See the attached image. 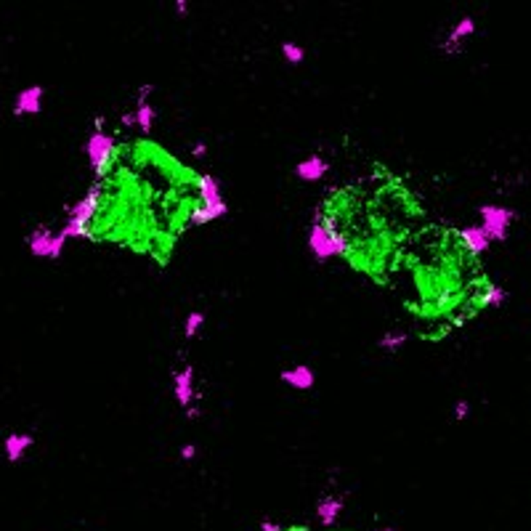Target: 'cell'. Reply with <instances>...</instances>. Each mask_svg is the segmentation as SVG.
Here are the masks:
<instances>
[{
  "label": "cell",
  "mask_w": 531,
  "mask_h": 531,
  "mask_svg": "<svg viewBox=\"0 0 531 531\" xmlns=\"http://www.w3.org/2000/svg\"><path fill=\"white\" fill-rule=\"evenodd\" d=\"M104 205V189L102 184H93L86 194L69 205L64 226L59 229L64 234V240H93V221L99 215V210Z\"/></svg>",
  "instance_id": "cell-1"
},
{
  "label": "cell",
  "mask_w": 531,
  "mask_h": 531,
  "mask_svg": "<svg viewBox=\"0 0 531 531\" xmlns=\"http://www.w3.org/2000/svg\"><path fill=\"white\" fill-rule=\"evenodd\" d=\"M309 250L316 260H329V258H340L348 253V242L338 231L335 221L329 215H322L319 210L309 226Z\"/></svg>",
  "instance_id": "cell-2"
},
{
  "label": "cell",
  "mask_w": 531,
  "mask_h": 531,
  "mask_svg": "<svg viewBox=\"0 0 531 531\" xmlns=\"http://www.w3.org/2000/svg\"><path fill=\"white\" fill-rule=\"evenodd\" d=\"M117 155V141L106 131H93L86 141V157L90 171L96 173V178H104V173L109 171L112 160Z\"/></svg>",
  "instance_id": "cell-3"
},
{
  "label": "cell",
  "mask_w": 531,
  "mask_h": 531,
  "mask_svg": "<svg viewBox=\"0 0 531 531\" xmlns=\"http://www.w3.org/2000/svg\"><path fill=\"white\" fill-rule=\"evenodd\" d=\"M479 215H481V229L486 231V237L492 242H505L508 234H510V226L515 221V213L513 207L508 205H497V202H489V205H481L479 207Z\"/></svg>",
  "instance_id": "cell-4"
},
{
  "label": "cell",
  "mask_w": 531,
  "mask_h": 531,
  "mask_svg": "<svg viewBox=\"0 0 531 531\" xmlns=\"http://www.w3.org/2000/svg\"><path fill=\"white\" fill-rule=\"evenodd\" d=\"M27 247H30L32 255L56 260V258H61V253H64L67 240H64L61 231H53L48 226H37L32 234L27 237Z\"/></svg>",
  "instance_id": "cell-5"
},
{
  "label": "cell",
  "mask_w": 531,
  "mask_h": 531,
  "mask_svg": "<svg viewBox=\"0 0 531 531\" xmlns=\"http://www.w3.org/2000/svg\"><path fill=\"white\" fill-rule=\"evenodd\" d=\"M43 96H46V88L43 86H27L21 88L14 99V115L17 117H35L43 112Z\"/></svg>",
  "instance_id": "cell-6"
},
{
  "label": "cell",
  "mask_w": 531,
  "mask_h": 531,
  "mask_svg": "<svg viewBox=\"0 0 531 531\" xmlns=\"http://www.w3.org/2000/svg\"><path fill=\"white\" fill-rule=\"evenodd\" d=\"M470 35H476V19L473 17H463L460 21L452 24V30L446 35V40L441 43V51L446 56H457L460 48H463V40H467Z\"/></svg>",
  "instance_id": "cell-7"
},
{
  "label": "cell",
  "mask_w": 531,
  "mask_h": 531,
  "mask_svg": "<svg viewBox=\"0 0 531 531\" xmlns=\"http://www.w3.org/2000/svg\"><path fill=\"white\" fill-rule=\"evenodd\" d=\"M173 396H175V401L189 409L191 404H194V398H197V391H194V367L186 364L184 369H178L175 377H173Z\"/></svg>",
  "instance_id": "cell-8"
},
{
  "label": "cell",
  "mask_w": 531,
  "mask_h": 531,
  "mask_svg": "<svg viewBox=\"0 0 531 531\" xmlns=\"http://www.w3.org/2000/svg\"><path fill=\"white\" fill-rule=\"evenodd\" d=\"M327 173H329V162L322 155H309L303 157L298 165H295V178L303 181V184H316L322 181Z\"/></svg>",
  "instance_id": "cell-9"
},
{
  "label": "cell",
  "mask_w": 531,
  "mask_h": 531,
  "mask_svg": "<svg viewBox=\"0 0 531 531\" xmlns=\"http://www.w3.org/2000/svg\"><path fill=\"white\" fill-rule=\"evenodd\" d=\"M279 380L284 385H290L292 391H311L316 385V372L311 369L309 364H295L290 369H282Z\"/></svg>",
  "instance_id": "cell-10"
},
{
  "label": "cell",
  "mask_w": 531,
  "mask_h": 531,
  "mask_svg": "<svg viewBox=\"0 0 531 531\" xmlns=\"http://www.w3.org/2000/svg\"><path fill=\"white\" fill-rule=\"evenodd\" d=\"M226 215H229V202H223V205H202V202H197L189 210L186 223L189 226H207V223L226 218Z\"/></svg>",
  "instance_id": "cell-11"
},
{
  "label": "cell",
  "mask_w": 531,
  "mask_h": 531,
  "mask_svg": "<svg viewBox=\"0 0 531 531\" xmlns=\"http://www.w3.org/2000/svg\"><path fill=\"white\" fill-rule=\"evenodd\" d=\"M460 242L465 244V250L473 253V255H483V253L492 247V240L486 237V231L481 229L479 223L463 226V229H460Z\"/></svg>",
  "instance_id": "cell-12"
},
{
  "label": "cell",
  "mask_w": 531,
  "mask_h": 531,
  "mask_svg": "<svg viewBox=\"0 0 531 531\" xmlns=\"http://www.w3.org/2000/svg\"><path fill=\"white\" fill-rule=\"evenodd\" d=\"M345 510V499L343 497H335V494H327L316 502V518H319V523H325V526H335L338 521H340V515Z\"/></svg>",
  "instance_id": "cell-13"
},
{
  "label": "cell",
  "mask_w": 531,
  "mask_h": 531,
  "mask_svg": "<svg viewBox=\"0 0 531 531\" xmlns=\"http://www.w3.org/2000/svg\"><path fill=\"white\" fill-rule=\"evenodd\" d=\"M197 191H200V202L202 205H223V189L221 181L213 175V173H202L197 178Z\"/></svg>",
  "instance_id": "cell-14"
},
{
  "label": "cell",
  "mask_w": 531,
  "mask_h": 531,
  "mask_svg": "<svg viewBox=\"0 0 531 531\" xmlns=\"http://www.w3.org/2000/svg\"><path fill=\"white\" fill-rule=\"evenodd\" d=\"M35 438L30 433H11V436H6V441H3V449H6V460L8 463H19V460H24V454L32 449Z\"/></svg>",
  "instance_id": "cell-15"
},
{
  "label": "cell",
  "mask_w": 531,
  "mask_h": 531,
  "mask_svg": "<svg viewBox=\"0 0 531 531\" xmlns=\"http://www.w3.org/2000/svg\"><path fill=\"white\" fill-rule=\"evenodd\" d=\"M133 112H136V128L144 136H149V133L155 131V120H157V109L152 106V102H149V99H138Z\"/></svg>",
  "instance_id": "cell-16"
},
{
  "label": "cell",
  "mask_w": 531,
  "mask_h": 531,
  "mask_svg": "<svg viewBox=\"0 0 531 531\" xmlns=\"http://www.w3.org/2000/svg\"><path fill=\"white\" fill-rule=\"evenodd\" d=\"M409 343V332H404V329H388V332H383L380 335V351H385V354H396V351H401L404 345Z\"/></svg>",
  "instance_id": "cell-17"
},
{
  "label": "cell",
  "mask_w": 531,
  "mask_h": 531,
  "mask_svg": "<svg viewBox=\"0 0 531 531\" xmlns=\"http://www.w3.org/2000/svg\"><path fill=\"white\" fill-rule=\"evenodd\" d=\"M505 300H508V290L499 287V284H489V287L483 290L481 306H486V309H499V306H505Z\"/></svg>",
  "instance_id": "cell-18"
},
{
  "label": "cell",
  "mask_w": 531,
  "mask_h": 531,
  "mask_svg": "<svg viewBox=\"0 0 531 531\" xmlns=\"http://www.w3.org/2000/svg\"><path fill=\"white\" fill-rule=\"evenodd\" d=\"M205 327V311H189L186 322H184V338L186 340H194Z\"/></svg>",
  "instance_id": "cell-19"
},
{
  "label": "cell",
  "mask_w": 531,
  "mask_h": 531,
  "mask_svg": "<svg viewBox=\"0 0 531 531\" xmlns=\"http://www.w3.org/2000/svg\"><path fill=\"white\" fill-rule=\"evenodd\" d=\"M282 56H284L287 64H303L306 61V48L300 43L287 40V43H282Z\"/></svg>",
  "instance_id": "cell-20"
},
{
  "label": "cell",
  "mask_w": 531,
  "mask_h": 531,
  "mask_svg": "<svg viewBox=\"0 0 531 531\" xmlns=\"http://www.w3.org/2000/svg\"><path fill=\"white\" fill-rule=\"evenodd\" d=\"M470 412H473L470 401H467V398H460V401L454 404L452 414H454V420H457V423H463V420H467V417H470Z\"/></svg>",
  "instance_id": "cell-21"
},
{
  "label": "cell",
  "mask_w": 531,
  "mask_h": 531,
  "mask_svg": "<svg viewBox=\"0 0 531 531\" xmlns=\"http://www.w3.org/2000/svg\"><path fill=\"white\" fill-rule=\"evenodd\" d=\"M194 457H197V446H194V444H184V446H181V460H184V463H191Z\"/></svg>",
  "instance_id": "cell-22"
},
{
  "label": "cell",
  "mask_w": 531,
  "mask_h": 531,
  "mask_svg": "<svg viewBox=\"0 0 531 531\" xmlns=\"http://www.w3.org/2000/svg\"><path fill=\"white\" fill-rule=\"evenodd\" d=\"M205 155H207V144L205 141H197V144L191 146V157H194V160H202Z\"/></svg>",
  "instance_id": "cell-23"
},
{
  "label": "cell",
  "mask_w": 531,
  "mask_h": 531,
  "mask_svg": "<svg viewBox=\"0 0 531 531\" xmlns=\"http://www.w3.org/2000/svg\"><path fill=\"white\" fill-rule=\"evenodd\" d=\"M260 531H282V523H276L271 518H263L260 521Z\"/></svg>",
  "instance_id": "cell-24"
},
{
  "label": "cell",
  "mask_w": 531,
  "mask_h": 531,
  "mask_svg": "<svg viewBox=\"0 0 531 531\" xmlns=\"http://www.w3.org/2000/svg\"><path fill=\"white\" fill-rule=\"evenodd\" d=\"M120 125L122 128H136V112H125L120 117Z\"/></svg>",
  "instance_id": "cell-25"
},
{
  "label": "cell",
  "mask_w": 531,
  "mask_h": 531,
  "mask_svg": "<svg viewBox=\"0 0 531 531\" xmlns=\"http://www.w3.org/2000/svg\"><path fill=\"white\" fill-rule=\"evenodd\" d=\"M152 93H155V86L152 83H144V86L138 88V99H152Z\"/></svg>",
  "instance_id": "cell-26"
},
{
  "label": "cell",
  "mask_w": 531,
  "mask_h": 531,
  "mask_svg": "<svg viewBox=\"0 0 531 531\" xmlns=\"http://www.w3.org/2000/svg\"><path fill=\"white\" fill-rule=\"evenodd\" d=\"M175 14H178V17H189V3L186 0H175Z\"/></svg>",
  "instance_id": "cell-27"
},
{
  "label": "cell",
  "mask_w": 531,
  "mask_h": 531,
  "mask_svg": "<svg viewBox=\"0 0 531 531\" xmlns=\"http://www.w3.org/2000/svg\"><path fill=\"white\" fill-rule=\"evenodd\" d=\"M186 417L189 420H197V417H200V407H194V404H191V407L186 409Z\"/></svg>",
  "instance_id": "cell-28"
},
{
  "label": "cell",
  "mask_w": 531,
  "mask_h": 531,
  "mask_svg": "<svg viewBox=\"0 0 531 531\" xmlns=\"http://www.w3.org/2000/svg\"><path fill=\"white\" fill-rule=\"evenodd\" d=\"M377 531H396V529H388V526H383V529H377Z\"/></svg>",
  "instance_id": "cell-29"
}]
</instances>
